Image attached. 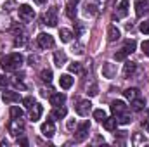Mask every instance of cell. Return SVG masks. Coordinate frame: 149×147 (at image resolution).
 I'll list each match as a JSON object with an SVG mask.
<instances>
[{"instance_id": "6", "label": "cell", "mask_w": 149, "mask_h": 147, "mask_svg": "<svg viewBox=\"0 0 149 147\" xmlns=\"http://www.w3.org/2000/svg\"><path fill=\"white\" fill-rule=\"evenodd\" d=\"M43 21L47 26H56L57 24V7H50L45 16H43Z\"/></svg>"}, {"instance_id": "27", "label": "cell", "mask_w": 149, "mask_h": 147, "mask_svg": "<svg viewBox=\"0 0 149 147\" xmlns=\"http://www.w3.org/2000/svg\"><path fill=\"white\" fill-rule=\"evenodd\" d=\"M40 80L45 81V83H50L52 81V71L50 69H42L40 71Z\"/></svg>"}, {"instance_id": "44", "label": "cell", "mask_w": 149, "mask_h": 147, "mask_svg": "<svg viewBox=\"0 0 149 147\" xmlns=\"http://www.w3.org/2000/svg\"><path fill=\"white\" fill-rule=\"evenodd\" d=\"M7 85V78L5 76H0V87H5Z\"/></svg>"}, {"instance_id": "11", "label": "cell", "mask_w": 149, "mask_h": 147, "mask_svg": "<svg viewBox=\"0 0 149 147\" xmlns=\"http://www.w3.org/2000/svg\"><path fill=\"white\" fill-rule=\"evenodd\" d=\"M2 99H3V102H9V104H12V102H19V101H21V95H19L17 92L5 90V92L2 94Z\"/></svg>"}, {"instance_id": "14", "label": "cell", "mask_w": 149, "mask_h": 147, "mask_svg": "<svg viewBox=\"0 0 149 147\" xmlns=\"http://www.w3.org/2000/svg\"><path fill=\"white\" fill-rule=\"evenodd\" d=\"M78 2L80 0H68V3H66V16L70 19L76 17V5H78Z\"/></svg>"}, {"instance_id": "22", "label": "cell", "mask_w": 149, "mask_h": 147, "mask_svg": "<svg viewBox=\"0 0 149 147\" xmlns=\"http://www.w3.org/2000/svg\"><path fill=\"white\" fill-rule=\"evenodd\" d=\"M59 37H61V40H63L64 43H68V42H71V40H73L74 35L70 31V30H66V28H61V30H59Z\"/></svg>"}, {"instance_id": "40", "label": "cell", "mask_w": 149, "mask_h": 147, "mask_svg": "<svg viewBox=\"0 0 149 147\" xmlns=\"http://www.w3.org/2000/svg\"><path fill=\"white\" fill-rule=\"evenodd\" d=\"M74 24H76V33H74V37H80V35H81V31H83V23L76 21Z\"/></svg>"}, {"instance_id": "7", "label": "cell", "mask_w": 149, "mask_h": 147, "mask_svg": "<svg viewBox=\"0 0 149 147\" xmlns=\"http://www.w3.org/2000/svg\"><path fill=\"white\" fill-rule=\"evenodd\" d=\"M42 135L43 137H47V139H50V137H54V133H56V125H54V121L52 119H47L45 123H42Z\"/></svg>"}, {"instance_id": "29", "label": "cell", "mask_w": 149, "mask_h": 147, "mask_svg": "<svg viewBox=\"0 0 149 147\" xmlns=\"http://www.w3.org/2000/svg\"><path fill=\"white\" fill-rule=\"evenodd\" d=\"M97 14V7L94 3H87L85 5V16H95Z\"/></svg>"}, {"instance_id": "16", "label": "cell", "mask_w": 149, "mask_h": 147, "mask_svg": "<svg viewBox=\"0 0 149 147\" xmlns=\"http://www.w3.org/2000/svg\"><path fill=\"white\" fill-rule=\"evenodd\" d=\"M111 111L114 116H118V114H121V112L127 111V106H125L123 101H114V102H111Z\"/></svg>"}, {"instance_id": "43", "label": "cell", "mask_w": 149, "mask_h": 147, "mask_svg": "<svg viewBox=\"0 0 149 147\" xmlns=\"http://www.w3.org/2000/svg\"><path fill=\"white\" fill-rule=\"evenodd\" d=\"M66 126H68V130H74V126H76V121H74V119H68Z\"/></svg>"}, {"instance_id": "38", "label": "cell", "mask_w": 149, "mask_h": 147, "mask_svg": "<svg viewBox=\"0 0 149 147\" xmlns=\"http://www.w3.org/2000/svg\"><path fill=\"white\" fill-rule=\"evenodd\" d=\"M141 49H142V52L149 57V40H144V42L141 43Z\"/></svg>"}, {"instance_id": "8", "label": "cell", "mask_w": 149, "mask_h": 147, "mask_svg": "<svg viewBox=\"0 0 149 147\" xmlns=\"http://www.w3.org/2000/svg\"><path fill=\"white\" fill-rule=\"evenodd\" d=\"M90 109H92V104H90V101H80V102L74 106L76 114H80V116H88Z\"/></svg>"}, {"instance_id": "36", "label": "cell", "mask_w": 149, "mask_h": 147, "mask_svg": "<svg viewBox=\"0 0 149 147\" xmlns=\"http://www.w3.org/2000/svg\"><path fill=\"white\" fill-rule=\"evenodd\" d=\"M139 30H141V33H144V35H149V21H144V23H141Z\"/></svg>"}, {"instance_id": "42", "label": "cell", "mask_w": 149, "mask_h": 147, "mask_svg": "<svg viewBox=\"0 0 149 147\" xmlns=\"http://www.w3.org/2000/svg\"><path fill=\"white\" fill-rule=\"evenodd\" d=\"M23 104H24L26 107H30V106L33 104V97H24V99H23Z\"/></svg>"}, {"instance_id": "30", "label": "cell", "mask_w": 149, "mask_h": 147, "mask_svg": "<svg viewBox=\"0 0 149 147\" xmlns=\"http://www.w3.org/2000/svg\"><path fill=\"white\" fill-rule=\"evenodd\" d=\"M144 142H146V137L141 135V133H135V135L132 137V144H134V146H139V144H144Z\"/></svg>"}, {"instance_id": "1", "label": "cell", "mask_w": 149, "mask_h": 147, "mask_svg": "<svg viewBox=\"0 0 149 147\" xmlns=\"http://www.w3.org/2000/svg\"><path fill=\"white\" fill-rule=\"evenodd\" d=\"M23 62H24L23 55H21L19 52H14V54L5 55V57L2 59L0 66H2L3 71H16V69H19V68L23 66Z\"/></svg>"}, {"instance_id": "35", "label": "cell", "mask_w": 149, "mask_h": 147, "mask_svg": "<svg viewBox=\"0 0 149 147\" xmlns=\"http://www.w3.org/2000/svg\"><path fill=\"white\" fill-rule=\"evenodd\" d=\"M127 55H128V54L121 49L120 52H116V54H114V59H116V61H125V59H127Z\"/></svg>"}, {"instance_id": "17", "label": "cell", "mask_w": 149, "mask_h": 147, "mask_svg": "<svg viewBox=\"0 0 149 147\" xmlns=\"http://www.w3.org/2000/svg\"><path fill=\"white\" fill-rule=\"evenodd\" d=\"M54 64L57 68H61V66L66 64V54L63 50H56V54H54Z\"/></svg>"}, {"instance_id": "33", "label": "cell", "mask_w": 149, "mask_h": 147, "mask_svg": "<svg viewBox=\"0 0 149 147\" xmlns=\"http://www.w3.org/2000/svg\"><path fill=\"white\" fill-rule=\"evenodd\" d=\"M94 118H95L97 121H102V119L106 118V111H102V109H95V111H94Z\"/></svg>"}, {"instance_id": "2", "label": "cell", "mask_w": 149, "mask_h": 147, "mask_svg": "<svg viewBox=\"0 0 149 147\" xmlns=\"http://www.w3.org/2000/svg\"><path fill=\"white\" fill-rule=\"evenodd\" d=\"M7 130H9V133H10L12 137L21 135V133L24 132V121H23V118H12L10 123L7 125Z\"/></svg>"}, {"instance_id": "32", "label": "cell", "mask_w": 149, "mask_h": 147, "mask_svg": "<svg viewBox=\"0 0 149 147\" xmlns=\"http://www.w3.org/2000/svg\"><path fill=\"white\" fill-rule=\"evenodd\" d=\"M68 69H70V73H81V64L80 62H71L70 66H68Z\"/></svg>"}, {"instance_id": "45", "label": "cell", "mask_w": 149, "mask_h": 147, "mask_svg": "<svg viewBox=\"0 0 149 147\" xmlns=\"http://www.w3.org/2000/svg\"><path fill=\"white\" fill-rule=\"evenodd\" d=\"M37 61H38V59H37V57H33V55H30V57H28V62H30L31 66H33V64H35Z\"/></svg>"}, {"instance_id": "41", "label": "cell", "mask_w": 149, "mask_h": 147, "mask_svg": "<svg viewBox=\"0 0 149 147\" xmlns=\"http://www.w3.org/2000/svg\"><path fill=\"white\" fill-rule=\"evenodd\" d=\"M90 97H95L97 95V85H90V88H88V92H87Z\"/></svg>"}, {"instance_id": "21", "label": "cell", "mask_w": 149, "mask_h": 147, "mask_svg": "<svg viewBox=\"0 0 149 147\" xmlns=\"http://www.w3.org/2000/svg\"><path fill=\"white\" fill-rule=\"evenodd\" d=\"M120 35H121V33H120V30H118L114 24H111V26L108 28V40H109V42H116V40L120 38Z\"/></svg>"}, {"instance_id": "48", "label": "cell", "mask_w": 149, "mask_h": 147, "mask_svg": "<svg viewBox=\"0 0 149 147\" xmlns=\"http://www.w3.org/2000/svg\"><path fill=\"white\" fill-rule=\"evenodd\" d=\"M146 130H148V132H149V123H148V125H146Z\"/></svg>"}, {"instance_id": "46", "label": "cell", "mask_w": 149, "mask_h": 147, "mask_svg": "<svg viewBox=\"0 0 149 147\" xmlns=\"http://www.w3.org/2000/svg\"><path fill=\"white\" fill-rule=\"evenodd\" d=\"M17 144H23V146H28V140H26V139H21V140H17Z\"/></svg>"}, {"instance_id": "20", "label": "cell", "mask_w": 149, "mask_h": 147, "mask_svg": "<svg viewBox=\"0 0 149 147\" xmlns=\"http://www.w3.org/2000/svg\"><path fill=\"white\" fill-rule=\"evenodd\" d=\"M101 123H102V126H104L106 130H109V132H111V130H114V128H116V125H118V119H116V118H108V116H106V118H104Z\"/></svg>"}, {"instance_id": "39", "label": "cell", "mask_w": 149, "mask_h": 147, "mask_svg": "<svg viewBox=\"0 0 149 147\" xmlns=\"http://www.w3.org/2000/svg\"><path fill=\"white\" fill-rule=\"evenodd\" d=\"M24 43H26V38L24 37H17L16 40H14V45H16V47H23Z\"/></svg>"}, {"instance_id": "4", "label": "cell", "mask_w": 149, "mask_h": 147, "mask_svg": "<svg viewBox=\"0 0 149 147\" xmlns=\"http://www.w3.org/2000/svg\"><path fill=\"white\" fill-rule=\"evenodd\" d=\"M88 128H90V123H88V121H83V123L78 126V130H76L74 140H76V142H83V140L88 137Z\"/></svg>"}, {"instance_id": "13", "label": "cell", "mask_w": 149, "mask_h": 147, "mask_svg": "<svg viewBox=\"0 0 149 147\" xmlns=\"http://www.w3.org/2000/svg\"><path fill=\"white\" fill-rule=\"evenodd\" d=\"M102 76L104 78H114L116 76V66L111 62H104L102 64Z\"/></svg>"}, {"instance_id": "9", "label": "cell", "mask_w": 149, "mask_h": 147, "mask_svg": "<svg viewBox=\"0 0 149 147\" xmlns=\"http://www.w3.org/2000/svg\"><path fill=\"white\" fill-rule=\"evenodd\" d=\"M42 112H43V107H42L38 102H33V104L30 106L28 116H30V119H31V121H38V119H40V116H42Z\"/></svg>"}, {"instance_id": "34", "label": "cell", "mask_w": 149, "mask_h": 147, "mask_svg": "<svg viewBox=\"0 0 149 147\" xmlns=\"http://www.w3.org/2000/svg\"><path fill=\"white\" fill-rule=\"evenodd\" d=\"M71 50H73V54H76V55H81L83 54V45L81 43H74Z\"/></svg>"}, {"instance_id": "3", "label": "cell", "mask_w": 149, "mask_h": 147, "mask_svg": "<svg viewBox=\"0 0 149 147\" xmlns=\"http://www.w3.org/2000/svg\"><path fill=\"white\" fill-rule=\"evenodd\" d=\"M33 17H35L33 7L28 5V3H23V5L19 7V19L24 21V23H30V21H33Z\"/></svg>"}, {"instance_id": "23", "label": "cell", "mask_w": 149, "mask_h": 147, "mask_svg": "<svg viewBox=\"0 0 149 147\" xmlns=\"http://www.w3.org/2000/svg\"><path fill=\"white\" fill-rule=\"evenodd\" d=\"M66 112H68V111H66V107H61V106H56V107H54V111H52V114H50V116H52V118H56V119H61V118H64V116H66Z\"/></svg>"}, {"instance_id": "47", "label": "cell", "mask_w": 149, "mask_h": 147, "mask_svg": "<svg viewBox=\"0 0 149 147\" xmlns=\"http://www.w3.org/2000/svg\"><path fill=\"white\" fill-rule=\"evenodd\" d=\"M47 0H35V3H38V5H42V3H45Z\"/></svg>"}, {"instance_id": "26", "label": "cell", "mask_w": 149, "mask_h": 147, "mask_svg": "<svg viewBox=\"0 0 149 147\" xmlns=\"http://www.w3.org/2000/svg\"><path fill=\"white\" fill-rule=\"evenodd\" d=\"M135 47H137L135 40H127V42H125V45H123V50H125L127 54H132V52L135 50Z\"/></svg>"}, {"instance_id": "24", "label": "cell", "mask_w": 149, "mask_h": 147, "mask_svg": "<svg viewBox=\"0 0 149 147\" xmlns=\"http://www.w3.org/2000/svg\"><path fill=\"white\" fill-rule=\"evenodd\" d=\"M123 95H125L128 101H134V99L139 97V90H137V88H127V90H123Z\"/></svg>"}, {"instance_id": "15", "label": "cell", "mask_w": 149, "mask_h": 147, "mask_svg": "<svg viewBox=\"0 0 149 147\" xmlns=\"http://www.w3.org/2000/svg\"><path fill=\"white\" fill-rule=\"evenodd\" d=\"M66 102V95L64 94H61V92H57V94H52L50 95V104L56 107V106H63Z\"/></svg>"}, {"instance_id": "37", "label": "cell", "mask_w": 149, "mask_h": 147, "mask_svg": "<svg viewBox=\"0 0 149 147\" xmlns=\"http://www.w3.org/2000/svg\"><path fill=\"white\" fill-rule=\"evenodd\" d=\"M16 5H17V3H16V0H9V2H5V3H3V10H12Z\"/></svg>"}, {"instance_id": "10", "label": "cell", "mask_w": 149, "mask_h": 147, "mask_svg": "<svg viewBox=\"0 0 149 147\" xmlns=\"http://www.w3.org/2000/svg\"><path fill=\"white\" fill-rule=\"evenodd\" d=\"M149 12V3L148 0H135V16L142 17L144 14Z\"/></svg>"}, {"instance_id": "12", "label": "cell", "mask_w": 149, "mask_h": 147, "mask_svg": "<svg viewBox=\"0 0 149 147\" xmlns=\"http://www.w3.org/2000/svg\"><path fill=\"white\" fill-rule=\"evenodd\" d=\"M74 83V78L71 74H61V78H59V85H61V88H64V90H68V88H71Z\"/></svg>"}, {"instance_id": "49", "label": "cell", "mask_w": 149, "mask_h": 147, "mask_svg": "<svg viewBox=\"0 0 149 147\" xmlns=\"http://www.w3.org/2000/svg\"><path fill=\"white\" fill-rule=\"evenodd\" d=\"M108 3H109V5H111V3H113V0H108Z\"/></svg>"}, {"instance_id": "18", "label": "cell", "mask_w": 149, "mask_h": 147, "mask_svg": "<svg viewBox=\"0 0 149 147\" xmlns=\"http://www.w3.org/2000/svg\"><path fill=\"white\" fill-rule=\"evenodd\" d=\"M128 5H130V2H128V0H121V2H120V5L116 7V9H118L116 17H125V16L128 14Z\"/></svg>"}, {"instance_id": "5", "label": "cell", "mask_w": 149, "mask_h": 147, "mask_svg": "<svg viewBox=\"0 0 149 147\" xmlns=\"http://www.w3.org/2000/svg\"><path fill=\"white\" fill-rule=\"evenodd\" d=\"M37 43L42 49H52L54 47V38H52V35H49V33H40L37 37Z\"/></svg>"}, {"instance_id": "28", "label": "cell", "mask_w": 149, "mask_h": 147, "mask_svg": "<svg viewBox=\"0 0 149 147\" xmlns=\"http://www.w3.org/2000/svg\"><path fill=\"white\" fill-rule=\"evenodd\" d=\"M116 119H118V123H120V125H128V123L132 121V119H130V116L127 114V111H125V112H121V114H118V116H116Z\"/></svg>"}, {"instance_id": "31", "label": "cell", "mask_w": 149, "mask_h": 147, "mask_svg": "<svg viewBox=\"0 0 149 147\" xmlns=\"http://www.w3.org/2000/svg\"><path fill=\"white\" fill-rule=\"evenodd\" d=\"M10 118H23V109L17 106H12L10 107Z\"/></svg>"}, {"instance_id": "19", "label": "cell", "mask_w": 149, "mask_h": 147, "mask_svg": "<svg viewBox=\"0 0 149 147\" xmlns=\"http://www.w3.org/2000/svg\"><path fill=\"white\" fill-rule=\"evenodd\" d=\"M135 71H137V64H135V62L127 61V62H125V66H123V76H125V78H128V76H132Z\"/></svg>"}, {"instance_id": "25", "label": "cell", "mask_w": 149, "mask_h": 147, "mask_svg": "<svg viewBox=\"0 0 149 147\" xmlns=\"http://www.w3.org/2000/svg\"><path fill=\"white\" fill-rule=\"evenodd\" d=\"M144 106H146V101H144V99H141V97H137V99H134V101H132V109H134V111L144 109Z\"/></svg>"}]
</instances>
